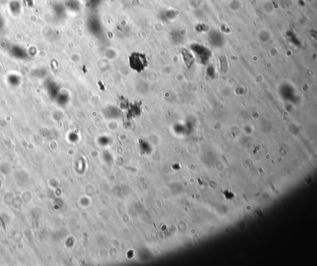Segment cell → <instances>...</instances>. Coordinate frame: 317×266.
Wrapping results in <instances>:
<instances>
[{"mask_svg":"<svg viewBox=\"0 0 317 266\" xmlns=\"http://www.w3.org/2000/svg\"><path fill=\"white\" fill-rule=\"evenodd\" d=\"M243 197H244V198H245V201H248V200H247V198L246 197L245 195V194L243 193Z\"/></svg>","mask_w":317,"mask_h":266,"instance_id":"2","label":"cell"},{"mask_svg":"<svg viewBox=\"0 0 317 266\" xmlns=\"http://www.w3.org/2000/svg\"><path fill=\"white\" fill-rule=\"evenodd\" d=\"M129 62L131 69L137 72L143 71L148 66L146 55L140 53L135 52L131 54L129 58Z\"/></svg>","mask_w":317,"mask_h":266,"instance_id":"1","label":"cell"}]
</instances>
